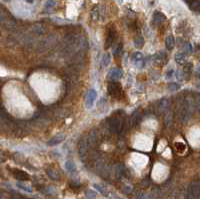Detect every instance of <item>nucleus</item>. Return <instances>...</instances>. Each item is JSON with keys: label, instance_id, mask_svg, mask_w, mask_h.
<instances>
[{"label": "nucleus", "instance_id": "f257e3e1", "mask_svg": "<svg viewBox=\"0 0 200 199\" xmlns=\"http://www.w3.org/2000/svg\"><path fill=\"white\" fill-rule=\"evenodd\" d=\"M192 115L191 104L187 99H182L178 102L177 105V117L180 120V122L187 123Z\"/></svg>", "mask_w": 200, "mask_h": 199}, {"label": "nucleus", "instance_id": "f03ea898", "mask_svg": "<svg viewBox=\"0 0 200 199\" xmlns=\"http://www.w3.org/2000/svg\"><path fill=\"white\" fill-rule=\"evenodd\" d=\"M123 126V122L120 117H110L107 119V127L109 131L113 134L119 133Z\"/></svg>", "mask_w": 200, "mask_h": 199}, {"label": "nucleus", "instance_id": "7ed1b4c3", "mask_svg": "<svg viewBox=\"0 0 200 199\" xmlns=\"http://www.w3.org/2000/svg\"><path fill=\"white\" fill-rule=\"evenodd\" d=\"M200 196V182L193 181L187 188V199H197Z\"/></svg>", "mask_w": 200, "mask_h": 199}, {"label": "nucleus", "instance_id": "20e7f679", "mask_svg": "<svg viewBox=\"0 0 200 199\" xmlns=\"http://www.w3.org/2000/svg\"><path fill=\"white\" fill-rule=\"evenodd\" d=\"M108 93L113 97H119L122 94V88L120 86V83L118 82H110L107 86Z\"/></svg>", "mask_w": 200, "mask_h": 199}, {"label": "nucleus", "instance_id": "39448f33", "mask_svg": "<svg viewBox=\"0 0 200 199\" xmlns=\"http://www.w3.org/2000/svg\"><path fill=\"white\" fill-rule=\"evenodd\" d=\"M96 97H97V92L95 89H90L86 94V99H85V105L87 108H91L94 104V101Z\"/></svg>", "mask_w": 200, "mask_h": 199}, {"label": "nucleus", "instance_id": "423d86ee", "mask_svg": "<svg viewBox=\"0 0 200 199\" xmlns=\"http://www.w3.org/2000/svg\"><path fill=\"white\" fill-rule=\"evenodd\" d=\"M131 60H132L133 64H135L137 67L142 68L144 66V60H143V55L141 52H134L131 55Z\"/></svg>", "mask_w": 200, "mask_h": 199}, {"label": "nucleus", "instance_id": "0eeeda50", "mask_svg": "<svg viewBox=\"0 0 200 199\" xmlns=\"http://www.w3.org/2000/svg\"><path fill=\"white\" fill-rule=\"evenodd\" d=\"M65 138V135L63 133H59V134L53 136L52 138H50L49 140L47 141V145L48 146H55V145H58L59 143H61L62 141L64 140Z\"/></svg>", "mask_w": 200, "mask_h": 199}, {"label": "nucleus", "instance_id": "6e6552de", "mask_svg": "<svg viewBox=\"0 0 200 199\" xmlns=\"http://www.w3.org/2000/svg\"><path fill=\"white\" fill-rule=\"evenodd\" d=\"M13 175L16 179L20 180V181H25V180L29 179V175L23 170H19V169H15L13 171Z\"/></svg>", "mask_w": 200, "mask_h": 199}, {"label": "nucleus", "instance_id": "1a4fd4ad", "mask_svg": "<svg viewBox=\"0 0 200 199\" xmlns=\"http://www.w3.org/2000/svg\"><path fill=\"white\" fill-rule=\"evenodd\" d=\"M115 36H116V31H115V29L113 28H110L108 31V34H107V38H106V48L110 47L111 44L113 43L114 39H115Z\"/></svg>", "mask_w": 200, "mask_h": 199}, {"label": "nucleus", "instance_id": "9d476101", "mask_svg": "<svg viewBox=\"0 0 200 199\" xmlns=\"http://www.w3.org/2000/svg\"><path fill=\"white\" fill-rule=\"evenodd\" d=\"M123 75V72L122 70L120 69H112L111 71H109L108 72V78L111 79V80H116V79H119L121 78Z\"/></svg>", "mask_w": 200, "mask_h": 199}, {"label": "nucleus", "instance_id": "9b49d317", "mask_svg": "<svg viewBox=\"0 0 200 199\" xmlns=\"http://www.w3.org/2000/svg\"><path fill=\"white\" fill-rule=\"evenodd\" d=\"M65 169L70 174L76 173V165H75V163L71 160H67L66 162H65Z\"/></svg>", "mask_w": 200, "mask_h": 199}, {"label": "nucleus", "instance_id": "f8f14e48", "mask_svg": "<svg viewBox=\"0 0 200 199\" xmlns=\"http://www.w3.org/2000/svg\"><path fill=\"white\" fill-rule=\"evenodd\" d=\"M153 23L155 24V25H159V24H161L162 21L164 20V16L163 14L161 13V12H158L156 11L154 14H153Z\"/></svg>", "mask_w": 200, "mask_h": 199}, {"label": "nucleus", "instance_id": "ddd939ff", "mask_svg": "<svg viewBox=\"0 0 200 199\" xmlns=\"http://www.w3.org/2000/svg\"><path fill=\"white\" fill-rule=\"evenodd\" d=\"M111 61V55L109 53H105L102 55L101 58V67H107Z\"/></svg>", "mask_w": 200, "mask_h": 199}, {"label": "nucleus", "instance_id": "4468645a", "mask_svg": "<svg viewBox=\"0 0 200 199\" xmlns=\"http://www.w3.org/2000/svg\"><path fill=\"white\" fill-rule=\"evenodd\" d=\"M165 45H166V48L168 50H171L174 46V37L172 35H168L166 38H165Z\"/></svg>", "mask_w": 200, "mask_h": 199}, {"label": "nucleus", "instance_id": "2eb2a0df", "mask_svg": "<svg viewBox=\"0 0 200 199\" xmlns=\"http://www.w3.org/2000/svg\"><path fill=\"white\" fill-rule=\"evenodd\" d=\"M133 43H134V46L137 48H141L143 45H144V39H143L142 36H137L134 38L133 40Z\"/></svg>", "mask_w": 200, "mask_h": 199}, {"label": "nucleus", "instance_id": "dca6fc26", "mask_svg": "<svg viewBox=\"0 0 200 199\" xmlns=\"http://www.w3.org/2000/svg\"><path fill=\"white\" fill-rule=\"evenodd\" d=\"M46 172H47V175H48L52 180H58V179H59V174L57 173V171H56V170L51 169V168H48L47 170H46Z\"/></svg>", "mask_w": 200, "mask_h": 199}, {"label": "nucleus", "instance_id": "f3484780", "mask_svg": "<svg viewBox=\"0 0 200 199\" xmlns=\"http://www.w3.org/2000/svg\"><path fill=\"white\" fill-rule=\"evenodd\" d=\"M16 186L19 189H21V190H23V191H25V192H28V193H31L32 192V188L30 187V186H28V185H26L25 183H23V182H17L16 183Z\"/></svg>", "mask_w": 200, "mask_h": 199}, {"label": "nucleus", "instance_id": "a211bd4d", "mask_svg": "<svg viewBox=\"0 0 200 199\" xmlns=\"http://www.w3.org/2000/svg\"><path fill=\"white\" fill-rule=\"evenodd\" d=\"M175 61L177 62L178 64H184L186 61V56H185V53H177L175 55Z\"/></svg>", "mask_w": 200, "mask_h": 199}, {"label": "nucleus", "instance_id": "6ab92c4d", "mask_svg": "<svg viewBox=\"0 0 200 199\" xmlns=\"http://www.w3.org/2000/svg\"><path fill=\"white\" fill-rule=\"evenodd\" d=\"M174 147L176 148V151L179 152V153H183L186 150V145L183 142H175Z\"/></svg>", "mask_w": 200, "mask_h": 199}, {"label": "nucleus", "instance_id": "aec40b11", "mask_svg": "<svg viewBox=\"0 0 200 199\" xmlns=\"http://www.w3.org/2000/svg\"><path fill=\"white\" fill-rule=\"evenodd\" d=\"M182 51H183L185 54H191L192 51H193V48H192L191 43H188V42L185 43V44L183 45V47H182Z\"/></svg>", "mask_w": 200, "mask_h": 199}, {"label": "nucleus", "instance_id": "412c9836", "mask_svg": "<svg viewBox=\"0 0 200 199\" xmlns=\"http://www.w3.org/2000/svg\"><path fill=\"white\" fill-rule=\"evenodd\" d=\"M93 186H94V188L96 189V190H98L101 194L105 195V196H108V195H109V193L107 192V190H106V189H105L104 187H102V186L100 185V184H97V183H94V184H93Z\"/></svg>", "mask_w": 200, "mask_h": 199}, {"label": "nucleus", "instance_id": "4be33fe9", "mask_svg": "<svg viewBox=\"0 0 200 199\" xmlns=\"http://www.w3.org/2000/svg\"><path fill=\"white\" fill-rule=\"evenodd\" d=\"M124 174V168L121 165H117L116 168H115V176H116V178H121L122 175Z\"/></svg>", "mask_w": 200, "mask_h": 199}, {"label": "nucleus", "instance_id": "5701e85b", "mask_svg": "<svg viewBox=\"0 0 200 199\" xmlns=\"http://www.w3.org/2000/svg\"><path fill=\"white\" fill-rule=\"evenodd\" d=\"M85 196L88 199H95L96 198V192L92 189H87L85 191Z\"/></svg>", "mask_w": 200, "mask_h": 199}, {"label": "nucleus", "instance_id": "b1692460", "mask_svg": "<svg viewBox=\"0 0 200 199\" xmlns=\"http://www.w3.org/2000/svg\"><path fill=\"white\" fill-rule=\"evenodd\" d=\"M33 31H34V32H36L37 34H41V33L44 32V30H43L41 24H36V25H34L33 26Z\"/></svg>", "mask_w": 200, "mask_h": 199}, {"label": "nucleus", "instance_id": "393cba45", "mask_svg": "<svg viewBox=\"0 0 200 199\" xmlns=\"http://www.w3.org/2000/svg\"><path fill=\"white\" fill-rule=\"evenodd\" d=\"M174 75H175V77H176L178 80H183L184 76H185V74H184L183 71H175Z\"/></svg>", "mask_w": 200, "mask_h": 199}, {"label": "nucleus", "instance_id": "a878e982", "mask_svg": "<svg viewBox=\"0 0 200 199\" xmlns=\"http://www.w3.org/2000/svg\"><path fill=\"white\" fill-rule=\"evenodd\" d=\"M92 18L93 20H97L98 19V16H99V12H98V7H94L92 10Z\"/></svg>", "mask_w": 200, "mask_h": 199}, {"label": "nucleus", "instance_id": "bb28decb", "mask_svg": "<svg viewBox=\"0 0 200 199\" xmlns=\"http://www.w3.org/2000/svg\"><path fill=\"white\" fill-rule=\"evenodd\" d=\"M179 88H180V85L176 84V83H172V84H170L168 86V89H169L170 91H176V90H178Z\"/></svg>", "mask_w": 200, "mask_h": 199}, {"label": "nucleus", "instance_id": "cd10ccee", "mask_svg": "<svg viewBox=\"0 0 200 199\" xmlns=\"http://www.w3.org/2000/svg\"><path fill=\"white\" fill-rule=\"evenodd\" d=\"M121 50H122V44H118V45L116 46V48H114V50H113V53H114V55H118V54H120Z\"/></svg>", "mask_w": 200, "mask_h": 199}, {"label": "nucleus", "instance_id": "c85d7f7f", "mask_svg": "<svg viewBox=\"0 0 200 199\" xmlns=\"http://www.w3.org/2000/svg\"><path fill=\"white\" fill-rule=\"evenodd\" d=\"M194 102H195L196 107L198 108V110H200V94H197V95L195 96V100H194Z\"/></svg>", "mask_w": 200, "mask_h": 199}, {"label": "nucleus", "instance_id": "c756f323", "mask_svg": "<svg viewBox=\"0 0 200 199\" xmlns=\"http://www.w3.org/2000/svg\"><path fill=\"white\" fill-rule=\"evenodd\" d=\"M54 5H55V1H53V0H48V1L46 2V4H45V7L46 8H52Z\"/></svg>", "mask_w": 200, "mask_h": 199}, {"label": "nucleus", "instance_id": "7c9ffc66", "mask_svg": "<svg viewBox=\"0 0 200 199\" xmlns=\"http://www.w3.org/2000/svg\"><path fill=\"white\" fill-rule=\"evenodd\" d=\"M163 56H164V55L162 54V52H161V53L156 54V55H155V61H157V62L162 61V60H163Z\"/></svg>", "mask_w": 200, "mask_h": 199}, {"label": "nucleus", "instance_id": "2f4dec72", "mask_svg": "<svg viewBox=\"0 0 200 199\" xmlns=\"http://www.w3.org/2000/svg\"><path fill=\"white\" fill-rule=\"evenodd\" d=\"M108 197L109 198H111V199H123V198H121V197H119V196H117L116 194H109L108 195Z\"/></svg>", "mask_w": 200, "mask_h": 199}, {"label": "nucleus", "instance_id": "473e14b6", "mask_svg": "<svg viewBox=\"0 0 200 199\" xmlns=\"http://www.w3.org/2000/svg\"><path fill=\"white\" fill-rule=\"evenodd\" d=\"M130 191H131L130 186H125V187H124V192H125V193H129Z\"/></svg>", "mask_w": 200, "mask_h": 199}, {"label": "nucleus", "instance_id": "72a5a7b5", "mask_svg": "<svg viewBox=\"0 0 200 199\" xmlns=\"http://www.w3.org/2000/svg\"><path fill=\"white\" fill-rule=\"evenodd\" d=\"M28 3H33V0H26Z\"/></svg>", "mask_w": 200, "mask_h": 199}, {"label": "nucleus", "instance_id": "f704fd0d", "mask_svg": "<svg viewBox=\"0 0 200 199\" xmlns=\"http://www.w3.org/2000/svg\"><path fill=\"white\" fill-rule=\"evenodd\" d=\"M184 1H185V2H187V3H190V2L192 1V0H184Z\"/></svg>", "mask_w": 200, "mask_h": 199}, {"label": "nucleus", "instance_id": "c9c22d12", "mask_svg": "<svg viewBox=\"0 0 200 199\" xmlns=\"http://www.w3.org/2000/svg\"><path fill=\"white\" fill-rule=\"evenodd\" d=\"M197 71H198V72H200V66H198V68H197Z\"/></svg>", "mask_w": 200, "mask_h": 199}]
</instances>
